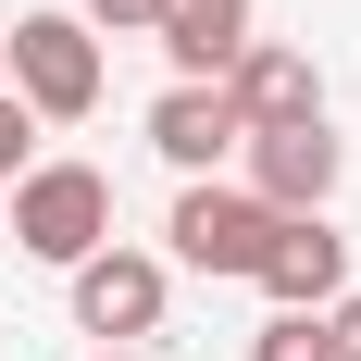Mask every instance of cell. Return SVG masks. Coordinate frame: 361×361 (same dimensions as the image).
<instances>
[{"label":"cell","instance_id":"cell-1","mask_svg":"<svg viewBox=\"0 0 361 361\" xmlns=\"http://www.w3.org/2000/svg\"><path fill=\"white\" fill-rule=\"evenodd\" d=\"M0 87H13L37 125H87L100 87H112V63H100V37L75 25V13H13V25H0Z\"/></svg>","mask_w":361,"mask_h":361},{"label":"cell","instance_id":"cell-2","mask_svg":"<svg viewBox=\"0 0 361 361\" xmlns=\"http://www.w3.org/2000/svg\"><path fill=\"white\" fill-rule=\"evenodd\" d=\"M13 250L75 274L87 250H112V175L100 162H25L13 175Z\"/></svg>","mask_w":361,"mask_h":361},{"label":"cell","instance_id":"cell-3","mask_svg":"<svg viewBox=\"0 0 361 361\" xmlns=\"http://www.w3.org/2000/svg\"><path fill=\"white\" fill-rule=\"evenodd\" d=\"M162 237H175V262H187V274H250V262H262V237H274V212H262L237 175H187Z\"/></svg>","mask_w":361,"mask_h":361},{"label":"cell","instance_id":"cell-4","mask_svg":"<svg viewBox=\"0 0 361 361\" xmlns=\"http://www.w3.org/2000/svg\"><path fill=\"white\" fill-rule=\"evenodd\" d=\"M336 175H349L336 125H274V137H237V187H250L262 212H324Z\"/></svg>","mask_w":361,"mask_h":361},{"label":"cell","instance_id":"cell-5","mask_svg":"<svg viewBox=\"0 0 361 361\" xmlns=\"http://www.w3.org/2000/svg\"><path fill=\"white\" fill-rule=\"evenodd\" d=\"M162 299H175V274H162L149 250H87V262H75V324L100 336V349L162 336Z\"/></svg>","mask_w":361,"mask_h":361},{"label":"cell","instance_id":"cell-6","mask_svg":"<svg viewBox=\"0 0 361 361\" xmlns=\"http://www.w3.org/2000/svg\"><path fill=\"white\" fill-rule=\"evenodd\" d=\"M250 287L274 299V312H324V299H349V237H336L324 212H274V237H262Z\"/></svg>","mask_w":361,"mask_h":361},{"label":"cell","instance_id":"cell-7","mask_svg":"<svg viewBox=\"0 0 361 361\" xmlns=\"http://www.w3.org/2000/svg\"><path fill=\"white\" fill-rule=\"evenodd\" d=\"M224 100H237L250 137H274V125H324V75H312L299 37H250V50L224 63Z\"/></svg>","mask_w":361,"mask_h":361},{"label":"cell","instance_id":"cell-8","mask_svg":"<svg viewBox=\"0 0 361 361\" xmlns=\"http://www.w3.org/2000/svg\"><path fill=\"white\" fill-rule=\"evenodd\" d=\"M237 137H250V125H237L224 87H162V100H149V149H162L175 175H224Z\"/></svg>","mask_w":361,"mask_h":361},{"label":"cell","instance_id":"cell-9","mask_svg":"<svg viewBox=\"0 0 361 361\" xmlns=\"http://www.w3.org/2000/svg\"><path fill=\"white\" fill-rule=\"evenodd\" d=\"M162 63H175V87H224V63L250 50V0H162Z\"/></svg>","mask_w":361,"mask_h":361},{"label":"cell","instance_id":"cell-10","mask_svg":"<svg viewBox=\"0 0 361 361\" xmlns=\"http://www.w3.org/2000/svg\"><path fill=\"white\" fill-rule=\"evenodd\" d=\"M250 361H336L324 349V312H274V324L250 336Z\"/></svg>","mask_w":361,"mask_h":361},{"label":"cell","instance_id":"cell-11","mask_svg":"<svg viewBox=\"0 0 361 361\" xmlns=\"http://www.w3.org/2000/svg\"><path fill=\"white\" fill-rule=\"evenodd\" d=\"M75 25H87V37H149L162 0H75Z\"/></svg>","mask_w":361,"mask_h":361},{"label":"cell","instance_id":"cell-12","mask_svg":"<svg viewBox=\"0 0 361 361\" xmlns=\"http://www.w3.org/2000/svg\"><path fill=\"white\" fill-rule=\"evenodd\" d=\"M25 162H37V112L0 87V175H25Z\"/></svg>","mask_w":361,"mask_h":361},{"label":"cell","instance_id":"cell-13","mask_svg":"<svg viewBox=\"0 0 361 361\" xmlns=\"http://www.w3.org/2000/svg\"><path fill=\"white\" fill-rule=\"evenodd\" d=\"M324 349H336V361H361V287H349V299H324Z\"/></svg>","mask_w":361,"mask_h":361},{"label":"cell","instance_id":"cell-14","mask_svg":"<svg viewBox=\"0 0 361 361\" xmlns=\"http://www.w3.org/2000/svg\"><path fill=\"white\" fill-rule=\"evenodd\" d=\"M100 361H149V349H100Z\"/></svg>","mask_w":361,"mask_h":361}]
</instances>
